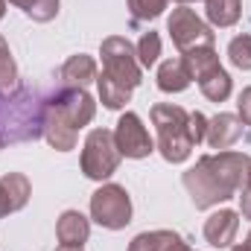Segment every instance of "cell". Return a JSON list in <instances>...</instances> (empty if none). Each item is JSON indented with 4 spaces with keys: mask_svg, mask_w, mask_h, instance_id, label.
<instances>
[{
    "mask_svg": "<svg viewBox=\"0 0 251 251\" xmlns=\"http://www.w3.org/2000/svg\"><path fill=\"white\" fill-rule=\"evenodd\" d=\"M249 170H251V158L246 152L204 155L190 173H184V187L193 196V204L199 210H207V207L231 199L243 187Z\"/></svg>",
    "mask_w": 251,
    "mask_h": 251,
    "instance_id": "cell-1",
    "label": "cell"
},
{
    "mask_svg": "<svg viewBox=\"0 0 251 251\" xmlns=\"http://www.w3.org/2000/svg\"><path fill=\"white\" fill-rule=\"evenodd\" d=\"M94 100L85 88H56L44 108V137L53 149L70 152L82 126L94 120Z\"/></svg>",
    "mask_w": 251,
    "mask_h": 251,
    "instance_id": "cell-2",
    "label": "cell"
},
{
    "mask_svg": "<svg viewBox=\"0 0 251 251\" xmlns=\"http://www.w3.org/2000/svg\"><path fill=\"white\" fill-rule=\"evenodd\" d=\"M100 56H102V73L97 76L100 97L105 108L117 111L131 100V91L140 85V62L134 47L120 35L105 38Z\"/></svg>",
    "mask_w": 251,
    "mask_h": 251,
    "instance_id": "cell-3",
    "label": "cell"
},
{
    "mask_svg": "<svg viewBox=\"0 0 251 251\" xmlns=\"http://www.w3.org/2000/svg\"><path fill=\"white\" fill-rule=\"evenodd\" d=\"M47 100L29 88L0 91V149L12 143H29L44 134Z\"/></svg>",
    "mask_w": 251,
    "mask_h": 251,
    "instance_id": "cell-4",
    "label": "cell"
},
{
    "mask_svg": "<svg viewBox=\"0 0 251 251\" xmlns=\"http://www.w3.org/2000/svg\"><path fill=\"white\" fill-rule=\"evenodd\" d=\"M152 123L158 126V149L170 164L187 161L193 152V134H190V114L181 105H155Z\"/></svg>",
    "mask_w": 251,
    "mask_h": 251,
    "instance_id": "cell-5",
    "label": "cell"
},
{
    "mask_svg": "<svg viewBox=\"0 0 251 251\" xmlns=\"http://www.w3.org/2000/svg\"><path fill=\"white\" fill-rule=\"evenodd\" d=\"M187 62L193 79L199 82L201 94L213 102H225L231 97V76L222 70V64L216 59L213 47H204V50H193V53H184L181 56Z\"/></svg>",
    "mask_w": 251,
    "mask_h": 251,
    "instance_id": "cell-6",
    "label": "cell"
},
{
    "mask_svg": "<svg viewBox=\"0 0 251 251\" xmlns=\"http://www.w3.org/2000/svg\"><path fill=\"white\" fill-rule=\"evenodd\" d=\"M117 164H120V149L114 143V134L108 128H94L82 149V173L94 181H102L117 173Z\"/></svg>",
    "mask_w": 251,
    "mask_h": 251,
    "instance_id": "cell-7",
    "label": "cell"
},
{
    "mask_svg": "<svg viewBox=\"0 0 251 251\" xmlns=\"http://www.w3.org/2000/svg\"><path fill=\"white\" fill-rule=\"evenodd\" d=\"M91 216L108 231H120L131 222V201L120 184H105L91 196Z\"/></svg>",
    "mask_w": 251,
    "mask_h": 251,
    "instance_id": "cell-8",
    "label": "cell"
},
{
    "mask_svg": "<svg viewBox=\"0 0 251 251\" xmlns=\"http://www.w3.org/2000/svg\"><path fill=\"white\" fill-rule=\"evenodd\" d=\"M170 35H173V44L181 50V53H193V50H204V47H213V32L210 26L187 6L176 9L173 18H170Z\"/></svg>",
    "mask_w": 251,
    "mask_h": 251,
    "instance_id": "cell-9",
    "label": "cell"
},
{
    "mask_svg": "<svg viewBox=\"0 0 251 251\" xmlns=\"http://www.w3.org/2000/svg\"><path fill=\"white\" fill-rule=\"evenodd\" d=\"M114 143H117L120 155H126V158H146L155 149L146 126L140 123V117L131 114V111H126L123 117H120V123L114 128Z\"/></svg>",
    "mask_w": 251,
    "mask_h": 251,
    "instance_id": "cell-10",
    "label": "cell"
},
{
    "mask_svg": "<svg viewBox=\"0 0 251 251\" xmlns=\"http://www.w3.org/2000/svg\"><path fill=\"white\" fill-rule=\"evenodd\" d=\"M237 228H240V216L234 210H219L204 222V240L216 249H228L237 237Z\"/></svg>",
    "mask_w": 251,
    "mask_h": 251,
    "instance_id": "cell-11",
    "label": "cell"
},
{
    "mask_svg": "<svg viewBox=\"0 0 251 251\" xmlns=\"http://www.w3.org/2000/svg\"><path fill=\"white\" fill-rule=\"evenodd\" d=\"M29 199V181L21 173H6L0 178V216L15 213L26 204Z\"/></svg>",
    "mask_w": 251,
    "mask_h": 251,
    "instance_id": "cell-12",
    "label": "cell"
},
{
    "mask_svg": "<svg viewBox=\"0 0 251 251\" xmlns=\"http://www.w3.org/2000/svg\"><path fill=\"white\" fill-rule=\"evenodd\" d=\"M204 137H207V143L213 149H228V146H234L243 137V120H237L234 114H216L207 123Z\"/></svg>",
    "mask_w": 251,
    "mask_h": 251,
    "instance_id": "cell-13",
    "label": "cell"
},
{
    "mask_svg": "<svg viewBox=\"0 0 251 251\" xmlns=\"http://www.w3.org/2000/svg\"><path fill=\"white\" fill-rule=\"evenodd\" d=\"M56 234H59V243L62 246L82 249V243L91 237V225H88V219L79 210H64L59 225H56Z\"/></svg>",
    "mask_w": 251,
    "mask_h": 251,
    "instance_id": "cell-14",
    "label": "cell"
},
{
    "mask_svg": "<svg viewBox=\"0 0 251 251\" xmlns=\"http://www.w3.org/2000/svg\"><path fill=\"white\" fill-rule=\"evenodd\" d=\"M62 88H85L88 82H94L97 79V62L91 59V56H70L62 67Z\"/></svg>",
    "mask_w": 251,
    "mask_h": 251,
    "instance_id": "cell-15",
    "label": "cell"
},
{
    "mask_svg": "<svg viewBox=\"0 0 251 251\" xmlns=\"http://www.w3.org/2000/svg\"><path fill=\"white\" fill-rule=\"evenodd\" d=\"M190 82H193V73H190L184 59H170V62L161 64V70H158V88L164 94H178V91L187 88Z\"/></svg>",
    "mask_w": 251,
    "mask_h": 251,
    "instance_id": "cell-16",
    "label": "cell"
},
{
    "mask_svg": "<svg viewBox=\"0 0 251 251\" xmlns=\"http://www.w3.org/2000/svg\"><path fill=\"white\" fill-rule=\"evenodd\" d=\"M207 21L216 26H234L243 12V0H204Z\"/></svg>",
    "mask_w": 251,
    "mask_h": 251,
    "instance_id": "cell-17",
    "label": "cell"
},
{
    "mask_svg": "<svg viewBox=\"0 0 251 251\" xmlns=\"http://www.w3.org/2000/svg\"><path fill=\"white\" fill-rule=\"evenodd\" d=\"M178 234L176 231H149V234H140L131 240L128 251H164Z\"/></svg>",
    "mask_w": 251,
    "mask_h": 251,
    "instance_id": "cell-18",
    "label": "cell"
},
{
    "mask_svg": "<svg viewBox=\"0 0 251 251\" xmlns=\"http://www.w3.org/2000/svg\"><path fill=\"white\" fill-rule=\"evenodd\" d=\"M12 3L21 6L32 21H41V24H47L59 15V0H12Z\"/></svg>",
    "mask_w": 251,
    "mask_h": 251,
    "instance_id": "cell-19",
    "label": "cell"
},
{
    "mask_svg": "<svg viewBox=\"0 0 251 251\" xmlns=\"http://www.w3.org/2000/svg\"><path fill=\"white\" fill-rule=\"evenodd\" d=\"M134 53H137V62L143 64V67H152V64L158 62V56H161V38H158V32H143V38L137 41V47H134Z\"/></svg>",
    "mask_w": 251,
    "mask_h": 251,
    "instance_id": "cell-20",
    "label": "cell"
},
{
    "mask_svg": "<svg viewBox=\"0 0 251 251\" xmlns=\"http://www.w3.org/2000/svg\"><path fill=\"white\" fill-rule=\"evenodd\" d=\"M12 88H18V67L9 53V44L0 35V91H12Z\"/></svg>",
    "mask_w": 251,
    "mask_h": 251,
    "instance_id": "cell-21",
    "label": "cell"
},
{
    "mask_svg": "<svg viewBox=\"0 0 251 251\" xmlns=\"http://www.w3.org/2000/svg\"><path fill=\"white\" fill-rule=\"evenodd\" d=\"M164 9H167V0H128V12H131V21H134V24L152 21V18H158Z\"/></svg>",
    "mask_w": 251,
    "mask_h": 251,
    "instance_id": "cell-22",
    "label": "cell"
},
{
    "mask_svg": "<svg viewBox=\"0 0 251 251\" xmlns=\"http://www.w3.org/2000/svg\"><path fill=\"white\" fill-rule=\"evenodd\" d=\"M228 59L240 70H251V35H237L228 44Z\"/></svg>",
    "mask_w": 251,
    "mask_h": 251,
    "instance_id": "cell-23",
    "label": "cell"
},
{
    "mask_svg": "<svg viewBox=\"0 0 251 251\" xmlns=\"http://www.w3.org/2000/svg\"><path fill=\"white\" fill-rule=\"evenodd\" d=\"M204 131H207V120H204V114H190V134H193V143H199V140H204Z\"/></svg>",
    "mask_w": 251,
    "mask_h": 251,
    "instance_id": "cell-24",
    "label": "cell"
},
{
    "mask_svg": "<svg viewBox=\"0 0 251 251\" xmlns=\"http://www.w3.org/2000/svg\"><path fill=\"white\" fill-rule=\"evenodd\" d=\"M240 204H243V216L251 219V170L249 176H246V181H243V196H240Z\"/></svg>",
    "mask_w": 251,
    "mask_h": 251,
    "instance_id": "cell-25",
    "label": "cell"
},
{
    "mask_svg": "<svg viewBox=\"0 0 251 251\" xmlns=\"http://www.w3.org/2000/svg\"><path fill=\"white\" fill-rule=\"evenodd\" d=\"M240 117H243V123L251 126V88H246L243 94H240Z\"/></svg>",
    "mask_w": 251,
    "mask_h": 251,
    "instance_id": "cell-26",
    "label": "cell"
},
{
    "mask_svg": "<svg viewBox=\"0 0 251 251\" xmlns=\"http://www.w3.org/2000/svg\"><path fill=\"white\" fill-rule=\"evenodd\" d=\"M164 251H190V249H187V243H184L181 237H176V240H173V243H170Z\"/></svg>",
    "mask_w": 251,
    "mask_h": 251,
    "instance_id": "cell-27",
    "label": "cell"
},
{
    "mask_svg": "<svg viewBox=\"0 0 251 251\" xmlns=\"http://www.w3.org/2000/svg\"><path fill=\"white\" fill-rule=\"evenodd\" d=\"M231 251H251V234H249V240H246V243H240L237 249H231Z\"/></svg>",
    "mask_w": 251,
    "mask_h": 251,
    "instance_id": "cell-28",
    "label": "cell"
},
{
    "mask_svg": "<svg viewBox=\"0 0 251 251\" xmlns=\"http://www.w3.org/2000/svg\"><path fill=\"white\" fill-rule=\"evenodd\" d=\"M3 12H6V0H0V18H3Z\"/></svg>",
    "mask_w": 251,
    "mask_h": 251,
    "instance_id": "cell-29",
    "label": "cell"
},
{
    "mask_svg": "<svg viewBox=\"0 0 251 251\" xmlns=\"http://www.w3.org/2000/svg\"><path fill=\"white\" fill-rule=\"evenodd\" d=\"M59 251H82V249H70V246H62Z\"/></svg>",
    "mask_w": 251,
    "mask_h": 251,
    "instance_id": "cell-30",
    "label": "cell"
},
{
    "mask_svg": "<svg viewBox=\"0 0 251 251\" xmlns=\"http://www.w3.org/2000/svg\"><path fill=\"white\" fill-rule=\"evenodd\" d=\"M178 3H193V0H178Z\"/></svg>",
    "mask_w": 251,
    "mask_h": 251,
    "instance_id": "cell-31",
    "label": "cell"
}]
</instances>
